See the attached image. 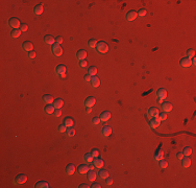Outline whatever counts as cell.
Returning a JSON list of instances; mask_svg holds the SVG:
<instances>
[{
  "mask_svg": "<svg viewBox=\"0 0 196 188\" xmlns=\"http://www.w3.org/2000/svg\"><path fill=\"white\" fill-rule=\"evenodd\" d=\"M160 123H161V120L156 117V118H150V121H149V126L151 129H156L160 126Z\"/></svg>",
  "mask_w": 196,
  "mask_h": 188,
  "instance_id": "8",
  "label": "cell"
},
{
  "mask_svg": "<svg viewBox=\"0 0 196 188\" xmlns=\"http://www.w3.org/2000/svg\"><path fill=\"white\" fill-rule=\"evenodd\" d=\"M66 130H67V126L65 124H62V125L59 126V132L60 133H64V132H66Z\"/></svg>",
  "mask_w": 196,
  "mask_h": 188,
  "instance_id": "47",
  "label": "cell"
},
{
  "mask_svg": "<svg viewBox=\"0 0 196 188\" xmlns=\"http://www.w3.org/2000/svg\"><path fill=\"white\" fill-rule=\"evenodd\" d=\"M73 119L71 118V117H66L65 119H64V124L67 126V127H71V126H73Z\"/></svg>",
  "mask_w": 196,
  "mask_h": 188,
  "instance_id": "28",
  "label": "cell"
},
{
  "mask_svg": "<svg viewBox=\"0 0 196 188\" xmlns=\"http://www.w3.org/2000/svg\"><path fill=\"white\" fill-rule=\"evenodd\" d=\"M158 97H159V99H160V101L162 102L163 101V99H165L166 98V96H167V91L165 90V89H159L158 90Z\"/></svg>",
  "mask_w": 196,
  "mask_h": 188,
  "instance_id": "16",
  "label": "cell"
},
{
  "mask_svg": "<svg viewBox=\"0 0 196 188\" xmlns=\"http://www.w3.org/2000/svg\"><path fill=\"white\" fill-rule=\"evenodd\" d=\"M76 58L78 61H81V60H86L87 58V51L85 49H81L79 50L77 53H76Z\"/></svg>",
  "mask_w": 196,
  "mask_h": 188,
  "instance_id": "12",
  "label": "cell"
},
{
  "mask_svg": "<svg viewBox=\"0 0 196 188\" xmlns=\"http://www.w3.org/2000/svg\"><path fill=\"white\" fill-rule=\"evenodd\" d=\"M28 58H29V59H35V58H36V52H35L34 50L28 53Z\"/></svg>",
  "mask_w": 196,
  "mask_h": 188,
  "instance_id": "50",
  "label": "cell"
},
{
  "mask_svg": "<svg viewBox=\"0 0 196 188\" xmlns=\"http://www.w3.org/2000/svg\"><path fill=\"white\" fill-rule=\"evenodd\" d=\"M105 184H106V185H112V184H113V179L109 178V177H107V178L105 179Z\"/></svg>",
  "mask_w": 196,
  "mask_h": 188,
  "instance_id": "48",
  "label": "cell"
},
{
  "mask_svg": "<svg viewBox=\"0 0 196 188\" xmlns=\"http://www.w3.org/2000/svg\"><path fill=\"white\" fill-rule=\"evenodd\" d=\"M176 158H177L178 160H182V159L184 158V154H183V152H179V153H177V155H176Z\"/></svg>",
  "mask_w": 196,
  "mask_h": 188,
  "instance_id": "52",
  "label": "cell"
},
{
  "mask_svg": "<svg viewBox=\"0 0 196 188\" xmlns=\"http://www.w3.org/2000/svg\"><path fill=\"white\" fill-rule=\"evenodd\" d=\"M53 115H54L55 117H60V116L62 115V111H61V109H55Z\"/></svg>",
  "mask_w": 196,
  "mask_h": 188,
  "instance_id": "45",
  "label": "cell"
},
{
  "mask_svg": "<svg viewBox=\"0 0 196 188\" xmlns=\"http://www.w3.org/2000/svg\"><path fill=\"white\" fill-rule=\"evenodd\" d=\"M96 45H97V41H96L95 39H91V40H89V42H88V46H89L90 48H96Z\"/></svg>",
  "mask_w": 196,
  "mask_h": 188,
  "instance_id": "36",
  "label": "cell"
},
{
  "mask_svg": "<svg viewBox=\"0 0 196 188\" xmlns=\"http://www.w3.org/2000/svg\"><path fill=\"white\" fill-rule=\"evenodd\" d=\"M159 166L161 167V168H166L167 166H168V162L166 160H164V159H161L160 161H159Z\"/></svg>",
  "mask_w": 196,
  "mask_h": 188,
  "instance_id": "35",
  "label": "cell"
},
{
  "mask_svg": "<svg viewBox=\"0 0 196 188\" xmlns=\"http://www.w3.org/2000/svg\"><path fill=\"white\" fill-rule=\"evenodd\" d=\"M91 79H92V76L89 73L87 75H85V80H86V82H91Z\"/></svg>",
  "mask_w": 196,
  "mask_h": 188,
  "instance_id": "51",
  "label": "cell"
},
{
  "mask_svg": "<svg viewBox=\"0 0 196 188\" xmlns=\"http://www.w3.org/2000/svg\"><path fill=\"white\" fill-rule=\"evenodd\" d=\"M51 52L53 53V56H55V57H61L63 55V48L59 44H53L51 46Z\"/></svg>",
  "mask_w": 196,
  "mask_h": 188,
  "instance_id": "2",
  "label": "cell"
},
{
  "mask_svg": "<svg viewBox=\"0 0 196 188\" xmlns=\"http://www.w3.org/2000/svg\"><path fill=\"white\" fill-rule=\"evenodd\" d=\"M66 134H67V136L68 137H72V136H74L75 135V130H74V127H67V130H66Z\"/></svg>",
  "mask_w": 196,
  "mask_h": 188,
  "instance_id": "33",
  "label": "cell"
},
{
  "mask_svg": "<svg viewBox=\"0 0 196 188\" xmlns=\"http://www.w3.org/2000/svg\"><path fill=\"white\" fill-rule=\"evenodd\" d=\"M179 64H181L182 67L188 68V67H190V66L192 65V62H191V59H189V58H184V59L181 60Z\"/></svg>",
  "mask_w": 196,
  "mask_h": 188,
  "instance_id": "14",
  "label": "cell"
},
{
  "mask_svg": "<svg viewBox=\"0 0 196 188\" xmlns=\"http://www.w3.org/2000/svg\"><path fill=\"white\" fill-rule=\"evenodd\" d=\"M79 66L80 67H82V68H85V67H87L88 66V63H87V61H85V60H81V61H79Z\"/></svg>",
  "mask_w": 196,
  "mask_h": 188,
  "instance_id": "44",
  "label": "cell"
},
{
  "mask_svg": "<svg viewBox=\"0 0 196 188\" xmlns=\"http://www.w3.org/2000/svg\"><path fill=\"white\" fill-rule=\"evenodd\" d=\"M95 179H96V172L93 171V170L88 171V180L93 182V181H95Z\"/></svg>",
  "mask_w": 196,
  "mask_h": 188,
  "instance_id": "32",
  "label": "cell"
},
{
  "mask_svg": "<svg viewBox=\"0 0 196 188\" xmlns=\"http://www.w3.org/2000/svg\"><path fill=\"white\" fill-rule=\"evenodd\" d=\"M83 159H85V161H86L87 163H92V162H93V160H94V158H93V156L91 155V153L86 154L85 157H83Z\"/></svg>",
  "mask_w": 196,
  "mask_h": 188,
  "instance_id": "31",
  "label": "cell"
},
{
  "mask_svg": "<svg viewBox=\"0 0 196 188\" xmlns=\"http://www.w3.org/2000/svg\"><path fill=\"white\" fill-rule=\"evenodd\" d=\"M43 13V5L42 4H38L34 7V14L37 16H40Z\"/></svg>",
  "mask_w": 196,
  "mask_h": 188,
  "instance_id": "24",
  "label": "cell"
},
{
  "mask_svg": "<svg viewBox=\"0 0 196 188\" xmlns=\"http://www.w3.org/2000/svg\"><path fill=\"white\" fill-rule=\"evenodd\" d=\"M96 49L98 52L100 53H106L108 51V45L103 42V41H100V42H97V45H96Z\"/></svg>",
  "mask_w": 196,
  "mask_h": 188,
  "instance_id": "1",
  "label": "cell"
},
{
  "mask_svg": "<svg viewBox=\"0 0 196 188\" xmlns=\"http://www.w3.org/2000/svg\"><path fill=\"white\" fill-rule=\"evenodd\" d=\"M158 118L162 121V120H166L167 119V114L164 112V113H161V114H159V116H158Z\"/></svg>",
  "mask_w": 196,
  "mask_h": 188,
  "instance_id": "41",
  "label": "cell"
},
{
  "mask_svg": "<svg viewBox=\"0 0 196 188\" xmlns=\"http://www.w3.org/2000/svg\"><path fill=\"white\" fill-rule=\"evenodd\" d=\"M27 29H28V25L27 24H21V26H20V31L21 32H26Z\"/></svg>",
  "mask_w": 196,
  "mask_h": 188,
  "instance_id": "43",
  "label": "cell"
},
{
  "mask_svg": "<svg viewBox=\"0 0 196 188\" xmlns=\"http://www.w3.org/2000/svg\"><path fill=\"white\" fill-rule=\"evenodd\" d=\"M98 176H99V178H100V179L105 180V179L108 177V171H107V170H105V169H100V170H99V172H98Z\"/></svg>",
  "mask_w": 196,
  "mask_h": 188,
  "instance_id": "29",
  "label": "cell"
},
{
  "mask_svg": "<svg viewBox=\"0 0 196 188\" xmlns=\"http://www.w3.org/2000/svg\"><path fill=\"white\" fill-rule=\"evenodd\" d=\"M88 73L91 75V76H95L97 74V68L94 67V66H91L89 69H88Z\"/></svg>",
  "mask_w": 196,
  "mask_h": 188,
  "instance_id": "34",
  "label": "cell"
},
{
  "mask_svg": "<svg viewBox=\"0 0 196 188\" xmlns=\"http://www.w3.org/2000/svg\"><path fill=\"white\" fill-rule=\"evenodd\" d=\"M43 101L45 102V103H47V104H51L54 100H53V97L51 96V95H49V94H46V95H44L43 96Z\"/></svg>",
  "mask_w": 196,
  "mask_h": 188,
  "instance_id": "25",
  "label": "cell"
},
{
  "mask_svg": "<svg viewBox=\"0 0 196 188\" xmlns=\"http://www.w3.org/2000/svg\"><path fill=\"white\" fill-rule=\"evenodd\" d=\"M190 164H191V160H190V158H188V157H184V158L182 159V165H183V167L187 168V167L190 166Z\"/></svg>",
  "mask_w": 196,
  "mask_h": 188,
  "instance_id": "26",
  "label": "cell"
},
{
  "mask_svg": "<svg viewBox=\"0 0 196 188\" xmlns=\"http://www.w3.org/2000/svg\"><path fill=\"white\" fill-rule=\"evenodd\" d=\"M55 111V108L53 104H47L46 108H45V113L46 114H53Z\"/></svg>",
  "mask_w": 196,
  "mask_h": 188,
  "instance_id": "27",
  "label": "cell"
},
{
  "mask_svg": "<svg viewBox=\"0 0 196 188\" xmlns=\"http://www.w3.org/2000/svg\"><path fill=\"white\" fill-rule=\"evenodd\" d=\"M160 112H159V109L155 108V107H151V108L148 110V117L149 118H156L159 116Z\"/></svg>",
  "mask_w": 196,
  "mask_h": 188,
  "instance_id": "6",
  "label": "cell"
},
{
  "mask_svg": "<svg viewBox=\"0 0 196 188\" xmlns=\"http://www.w3.org/2000/svg\"><path fill=\"white\" fill-rule=\"evenodd\" d=\"M91 155L93 156V158H96V157H98V156H99V151H98V149H96V148H94V149H92V151H91Z\"/></svg>",
  "mask_w": 196,
  "mask_h": 188,
  "instance_id": "42",
  "label": "cell"
},
{
  "mask_svg": "<svg viewBox=\"0 0 196 188\" xmlns=\"http://www.w3.org/2000/svg\"><path fill=\"white\" fill-rule=\"evenodd\" d=\"M91 187H92V188H100L101 185H100L99 183H93V185H92Z\"/></svg>",
  "mask_w": 196,
  "mask_h": 188,
  "instance_id": "53",
  "label": "cell"
},
{
  "mask_svg": "<svg viewBox=\"0 0 196 188\" xmlns=\"http://www.w3.org/2000/svg\"><path fill=\"white\" fill-rule=\"evenodd\" d=\"M89 167H90V169H93V168H94L95 166H94V164H91V165H90Z\"/></svg>",
  "mask_w": 196,
  "mask_h": 188,
  "instance_id": "56",
  "label": "cell"
},
{
  "mask_svg": "<svg viewBox=\"0 0 196 188\" xmlns=\"http://www.w3.org/2000/svg\"><path fill=\"white\" fill-rule=\"evenodd\" d=\"M22 48H23L24 51L30 52V51H33V49H34V44H33L30 41H25V42L23 43V45H22Z\"/></svg>",
  "mask_w": 196,
  "mask_h": 188,
  "instance_id": "7",
  "label": "cell"
},
{
  "mask_svg": "<svg viewBox=\"0 0 196 188\" xmlns=\"http://www.w3.org/2000/svg\"><path fill=\"white\" fill-rule=\"evenodd\" d=\"M89 170H90V167H89L87 164H81V165H79L78 168H77V171H78L79 174H81V175L88 174Z\"/></svg>",
  "mask_w": 196,
  "mask_h": 188,
  "instance_id": "11",
  "label": "cell"
},
{
  "mask_svg": "<svg viewBox=\"0 0 196 188\" xmlns=\"http://www.w3.org/2000/svg\"><path fill=\"white\" fill-rule=\"evenodd\" d=\"M146 14H147V11L145 9H141V10L139 11V13H138V15L140 17H144V16H146Z\"/></svg>",
  "mask_w": 196,
  "mask_h": 188,
  "instance_id": "40",
  "label": "cell"
},
{
  "mask_svg": "<svg viewBox=\"0 0 196 188\" xmlns=\"http://www.w3.org/2000/svg\"><path fill=\"white\" fill-rule=\"evenodd\" d=\"M21 33H22V32H21L20 29H13V32L11 33V37H12L13 39H17V38L20 37Z\"/></svg>",
  "mask_w": 196,
  "mask_h": 188,
  "instance_id": "30",
  "label": "cell"
},
{
  "mask_svg": "<svg viewBox=\"0 0 196 188\" xmlns=\"http://www.w3.org/2000/svg\"><path fill=\"white\" fill-rule=\"evenodd\" d=\"M53 106H54V108L55 109H61L62 107L64 106V100L62 98H58V99H55L53 101Z\"/></svg>",
  "mask_w": 196,
  "mask_h": 188,
  "instance_id": "22",
  "label": "cell"
},
{
  "mask_svg": "<svg viewBox=\"0 0 196 188\" xmlns=\"http://www.w3.org/2000/svg\"><path fill=\"white\" fill-rule=\"evenodd\" d=\"M138 14L135 12V11H129L127 14H126V20L127 21H134L136 18H137Z\"/></svg>",
  "mask_w": 196,
  "mask_h": 188,
  "instance_id": "19",
  "label": "cell"
},
{
  "mask_svg": "<svg viewBox=\"0 0 196 188\" xmlns=\"http://www.w3.org/2000/svg\"><path fill=\"white\" fill-rule=\"evenodd\" d=\"M93 164H94V166L97 167V168H102L104 162H103V160H102V159L96 157V158H94V160H93Z\"/></svg>",
  "mask_w": 196,
  "mask_h": 188,
  "instance_id": "9",
  "label": "cell"
},
{
  "mask_svg": "<svg viewBox=\"0 0 196 188\" xmlns=\"http://www.w3.org/2000/svg\"><path fill=\"white\" fill-rule=\"evenodd\" d=\"M183 154H184V156H186V157L190 156V155L192 154V148H191L190 146L185 147V148H184V151H183Z\"/></svg>",
  "mask_w": 196,
  "mask_h": 188,
  "instance_id": "37",
  "label": "cell"
},
{
  "mask_svg": "<svg viewBox=\"0 0 196 188\" xmlns=\"http://www.w3.org/2000/svg\"><path fill=\"white\" fill-rule=\"evenodd\" d=\"M26 181H27V177H26V175H24V174H20V175H18V176L15 178V180H14V184H15V185L23 184V183H25Z\"/></svg>",
  "mask_w": 196,
  "mask_h": 188,
  "instance_id": "5",
  "label": "cell"
},
{
  "mask_svg": "<svg viewBox=\"0 0 196 188\" xmlns=\"http://www.w3.org/2000/svg\"><path fill=\"white\" fill-rule=\"evenodd\" d=\"M100 117H94L93 118V120H92V122H93V124H95V125H97V124H99L100 123Z\"/></svg>",
  "mask_w": 196,
  "mask_h": 188,
  "instance_id": "46",
  "label": "cell"
},
{
  "mask_svg": "<svg viewBox=\"0 0 196 188\" xmlns=\"http://www.w3.org/2000/svg\"><path fill=\"white\" fill-rule=\"evenodd\" d=\"M95 102H96V99H95V97H93V96H90V97H88V98L86 99V101H85V104H86V107H88V108H92V107L95 104Z\"/></svg>",
  "mask_w": 196,
  "mask_h": 188,
  "instance_id": "15",
  "label": "cell"
},
{
  "mask_svg": "<svg viewBox=\"0 0 196 188\" xmlns=\"http://www.w3.org/2000/svg\"><path fill=\"white\" fill-rule=\"evenodd\" d=\"M44 42H45V44H47V45H53V44L55 43V38H54L53 36H51V35H47V36H45V38H44Z\"/></svg>",
  "mask_w": 196,
  "mask_h": 188,
  "instance_id": "13",
  "label": "cell"
},
{
  "mask_svg": "<svg viewBox=\"0 0 196 188\" xmlns=\"http://www.w3.org/2000/svg\"><path fill=\"white\" fill-rule=\"evenodd\" d=\"M162 110L167 113V112H170L172 110V104L170 102H162Z\"/></svg>",
  "mask_w": 196,
  "mask_h": 188,
  "instance_id": "17",
  "label": "cell"
},
{
  "mask_svg": "<svg viewBox=\"0 0 196 188\" xmlns=\"http://www.w3.org/2000/svg\"><path fill=\"white\" fill-rule=\"evenodd\" d=\"M89 187H90V185L85 184V183H82V184H80V185H79V188H89Z\"/></svg>",
  "mask_w": 196,
  "mask_h": 188,
  "instance_id": "54",
  "label": "cell"
},
{
  "mask_svg": "<svg viewBox=\"0 0 196 188\" xmlns=\"http://www.w3.org/2000/svg\"><path fill=\"white\" fill-rule=\"evenodd\" d=\"M90 83H91V85H92L93 88H97L100 85V79H99V77H97L95 75V76H92V79H91Z\"/></svg>",
  "mask_w": 196,
  "mask_h": 188,
  "instance_id": "18",
  "label": "cell"
},
{
  "mask_svg": "<svg viewBox=\"0 0 196 188\" xmlns=\"http://www.w3.org/2000/svg\"><path fill=\"white\" fill-rule=\"evenodd\" d=\"M100 117V120L101 121H107L109 118H111V113L108 111H104L101 113V115L99 116Z\"/></svg>",
  "mask_w": 196,
  "mask_h": 188,
  "instance_id": "23",
  "label": "cell"
},
{
  "mask_svg": "<svg viewBox=\"0 0 196 188\" xmlns=\"http://www.w3.org/2000/svg\"><path fill=\"white\" fill-rule=\"evenodd\" d=\"M55 43H57V44H59V45H61L62 43H63V37H58L57 39H55Z\"/></svg>",
  "mask_w": 196,
  "mask_h": 188,
  "instance_id": "49",
  "label": "cell"
},
{
  "mask_svg": "<svg viewBox=\"0 0 196 188\" xmlns=\"http://www.w3.org/2000/svg\"><path fill=\"white\" fill-rule=\"evenodd\" d=\"M9 26L12 27L13 29H19L18 27H20L21 24H20V21L18 18H11L9 20Z\"/></svg>",
  "mask_w": 196,
  "mask_h": 188,
  "instance_id": "4",
  "label": "cell"
},
{
  "mask_svg": "<svg viewBox=\"0 0 196 188\" xmlns=\"http://www.w3.org/2000/svg\"><path fill=\"white\" fill-rule=\"evenodd\" d=\"M66 72H67V67H66L65 65H63V64L59 65V66L57 67V69H55V73H57V74H58L60 77H62V78L66 77Z\"/></svg>",
  "mask_w": 196,
  "mask_h": 188,
  "instance_id": "3",
  "label": "cell"
},
{
  "mask_svg": "<svg viewBox=\"0 0 196 188\" xmlns=\"http://www.w3.org/2000/svg\"><path fill=\"white\" fill-rule=\"evenodd\" d=\"M35 187H37V188H49L50 184L48 182H46V181H39V182H37Z\"/></svg>",
  "mask_w": 196,
  "mask_h": 188,
  "instance_id": "20",
  "label": "cell"
},
{
  "mask_svg": "<svg viewBox=\"0 0 196 188\" xmlns=\"http://www.w3.org/2000/svg\"><path fill=\"white\" fill-rule=\"evenodd\" d=\"M187 55H188V57L187 58H189V59H192V58H194V56H195V50L194 49H189L188 50V52H187Z\"/></svg>",
  "mask_w": 196,
  "mask_h": 188,
  "instance_id": "39",
  "label": "cell"
},
{
  "mask_svg": "<svg viewBox=\"0 0 196 188\" xmlns=\"http://www.w3.org/2000/svg\"><path fill=\"white\" fill-rule=\"evenodd\" d=\"M92 112V108H88V107H87V109H86V113L87 114H90Z\"/></svg>",
  "mask_w": 196,
  "mask_h": 188,
  "instance_id": "55",
  "label": "cell"
},
{
  "mask_svg": "<svg viewBox=\"0 0 196 188\" xmlns=\"http://www.w3.org/2000/svg\"><path fill=\"white\" fill-rule=\"evenodd\" d=\"M163 157H164V152L163 151H160V152H158L156 154H155V160L156 161H160L161 159H163Z\"/></svg>",
  "mask_w": 196,
  "mask_h": 188,
  "instance_id": "38",
  "label": "cell"
},
{
  "mask_svg": "<svg viewBox=\"0 0 196 188\" xmlns=\"http://www.w3.org/2000/svg\"><path fill=\"white\" fill-rule=\"evenodd\" d=\"M101 134L103 137H108L111 134H112V127L109 125H104L102 127V131H101Z\"/></svg>",
  "mask_w": 196,
  "mask_h": 188,
  "instance_id": "10",
  "label": "cell"
},
{
  "mask_svg": "<svg viewBox=\"0 0 196 188\" xmlns=\"http://www.w3.org/2000/svg\"><path fill=\"white\" fill-rule=\"evenodd\" d=\"M75 169H76V168H75V166H74V164H72V163H70V164H68V165L66 166V169H65V170H66V174L70 176V175H73V174H74V171H75Z\"/></svg>",
  "mask_w": 196,
  "mask_h": 188,
  "instance_id": "21",
  "label": "cell"
}]
</instances>
